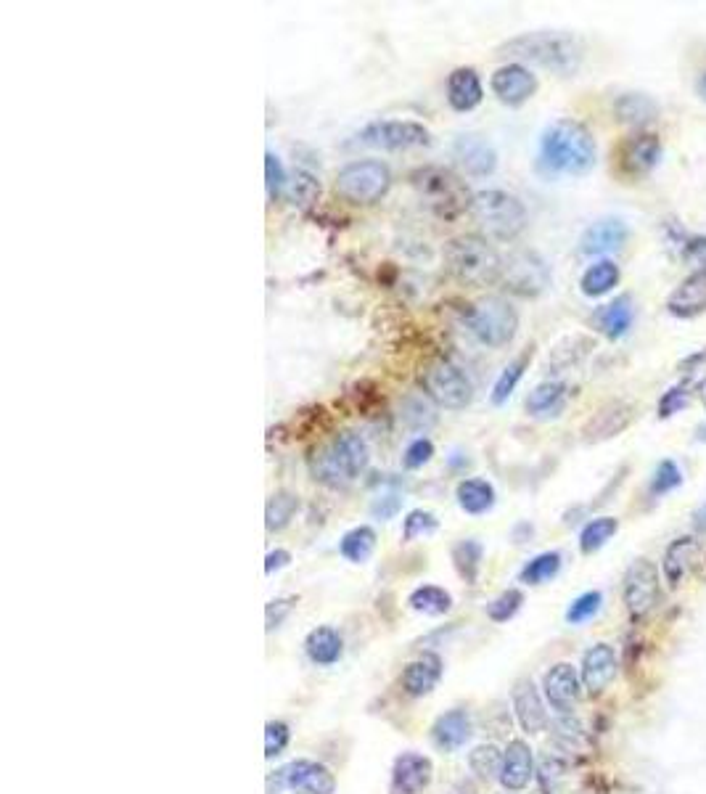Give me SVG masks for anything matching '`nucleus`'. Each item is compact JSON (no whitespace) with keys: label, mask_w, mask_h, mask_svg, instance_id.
Masks as SVG:
<instances>
[{"label":"nucleus","mask_w":706,"mask_h":794,"mask_svg":"<svg viewBox=\"0 0 706 794\" xmlns=\"http://www.w3.org/2000/svg\"><path fill=\"white\" fill-rule=\"evenodd\" d=\"M598 159L595 138L582 122L556 120L540 135L537 167L548 178L556 175H588Z\"/></svg>","instance_id":"nucleus-1"},{"label":"nucleus","mask_w":706,"mask_h":794,"mask_svg":"<svg viewBox=\"0 0 706 794\" xmlns=\"http://www.w3.org/2000/svg\"><path fill=\"white\" fill-rule=\"evenodd\" d=\"M500 56L508 59L527 61L535 67H543L553 75L572 77L580 72L582 56H585V45L580 38H574L569 32H524L519 38L508 40L498 48Z\"/></svg>","instance_id":"nucleus-2"},{"label":"nucleus","mask_w":706,"mask_h":794,"mask_svg":"<svg viewBox=\"0 0 706 794\" xmlns=\"http://www.w3.org/2000/svg\"><path fill=\"white\" fill-rule=\"evenodd\" d=\"M410 186L416 191L426 210L439 220H458L461 215L471 212L474 194L466 186L461 175H455L447 167H418L408 175Z\"/></svg>","instance_id":"nucleus-3"},{"label":"nucleus","mask_w":706,"mask_h":794,"mask_svg":"<svg viewBox=\"0 0 706 794\" xmlns=\"http://www.w3.org/2000/svg\"><path fill=\"white\" fill-rule=\"evenodd\" d=\"M368 445L357 432H339L331 442H326L323 448L315 450V456L310 458V472L318 482L328 487H347L350 482H355L368 466Z\"/></svg>","instance_id":"nucleus-4"},{"label":"nucleus","mask_w":706,"mask_h":794,"mask_svg":"<svg viewBox=\"0 0 706 794\" xmlns=\"http://www.w3.org/2000/svg\"><path fill=\"white\" fill-rule=\"evenodd\" d=\"M445 265L463 286H490L500 281L503 257L490 241L476 233L458 236L445 247Z\"/></svg>","instance_id":"nucleus-5"},{"label":"nucleus","mask_w":706,"mask_h":794,"mask_svg":"<svg viewBox=\"0 0 706 794\" xmlns=\"http://www.w3.org/2000/svg\"><path fill=\"white\" fill-rule=\"evenodd\" d=\"M471 215L479 228L487 231V236L500 241H513L527 228V207L521 204V199L500 188H487L474 194Z\"/></svg>","instance_id":"nucleus-6"},{"label":"nucleus","mask_w":706,"mask_h":794,"mask_svg":"<svg viewBox=\"0 0 706 794\" xmlns=\"http://www.w3.org/2000/svg\"><path fill=\"white\" fill-rule=\"evenodd\" d=\"M463 323L476 342L487 347H506L516 337L519 313L503 297H484V300L469 305V310L463 315Z\"/></svg>","instance_id":"nucleus-7"},{"label":"nucleus","mask_w":706,"mask_h":794,"mask_svg":"<svg viewBox=\"0 0 706 794\" xmlns=\"http://www.w3.org/2000/svg\"><path fill=\"white\" fill-rule=\"evenodd\" d=\"M389 186H392V173L379 159H357V162L344 165L336 175V194L342 196L344 202L360 204V207L384 199Z\"/></svg>","instance_id":"nucleus-8"},{"label":"nucleus","mask_w":706,"mask_h":794,"mask_svg":"<svg viewBox=\"0 0 706 794\" xmlns=\"http://www.w3.org/2000/svg\"><path fill=\"white\" fill-rule=\"evenodd\" d=\"M424 392L447 411H463L474 400V384L463 368L439 360L424 371Z\"/></svg>","instance_id":"nucleus-9"},{"label":"nucleus","mask_w":706,"mask_h":794,"mask_svg":"<svg viewBox=\"0 0 706 794\" xmlns=\"http://www.w3.org/2000/svg\"><path fill=\"white\" fill-rule=\"evenodd\" d=\"M500 284L519 297H540L550 286V268L532 249H519L503 260Z\"/></svg>","instance_id":"nucleus-10"},{"label":"nucleus","mask_w":706,"mask_h":794,"mask_svg":"<svg viewBox=\"0 0 706 794\" xmlns=\"http://www.w3.org/2000/svg\"><path fill=\"white\" fill-rule=\"evenodd\" d=\"M360 143L381 151H405L421 149L432 143V133L421 122L410 120H376L360 130Z\"/></svg>","instance_id":"nucleus-11"},{"label":"nucleus","mask_w":706,"mask_h":794,"mask_svg":"<svg viewBox=\"0 0 706 794\" xmlns=\"http://www.w3.org/2000/svg\"><path fill=\"white\" fill-rule=\"evenodd\" d=\"M625 604L632 620H643L656 609L662 596V577L659 567L648 559H638L630 564L625 575Z\"/></svg>","instance_id":"nucleus-12"},{"label":"nucleus","mask_w":706,"mask_h":794,"mask_svg":"<svg viewBox=\"0 0 706 794\" xmlns=\"http://www.w3.org/2000/svg\"><path fill=\"white\" fill-rule=\"evenodd\" d=\"M453 159L458 162L463 173L474 175V178H487L498 167V151L492 149V143L484 135L476 133H466L455 138Z\"/></svg>","instance_id":"nucleus-13"},{"label":"nucleus","mask_w":706,"mask_h":794,"mask_svg":"<svg viewBox=\"0 0 706 794\" xmlns=\"http://www.w3.org/2000/svg\"><path fill=\"white\" fill-rule=\"evenodd\" d=\"M659 159H662V141L654 133L630 135L622 143V149H619L622 173L630 175V178H643V175H648L659 165Z\"/></svg>","instance_id":"nucleus-14"},{"label":"nucleus","mask_w":706,"mask_h":794,"mask_svg":"<svg viewBox=\"0 0 706 794\" xmlns=\"http://www.w3.org/2000/svg\"><path fill=\"white\" fill-rule=\"evenodd\" d=\"M635 419V408L625 400H614V403H606L603 408L593 413L588 419V424L582 427V440L588 445H595V442H606L611 437L622 435L627 427Z\"/></svg>","instance_id":"nucleus-15"},{"label":"nucleus","mask_w":706,"mask_h":794,"mask_svg":"<svg viewBox=\"0 0 706 794\" xmlns=\"http://www.w3.org/2000/svg\"><path fill=\"white\" fill-rule=\"evenodd\" d=\"M281 771L286 789L294 794H334L336 789L334 773L315 760H294V763L283 765Z\"/></svg>","instance_id":"nucleus-16"},{"label":"nucleus","mask_w":706,"mask_h":794,"mask_svg":"<svg viewBox=\"0 0 706 794\" xmlns=\"http://www.w3.org/2000/svg\"><path fill=\"white\" fill-rule=\"evenodd\" d=\"M492 93L508 106H521L537 93V77L524 64H506L490 80Z\"/></svg>","instance_id":"nucleus-17"},{"label":"nucleus","mask_w":706,"mask_h":794,"mask_svg":"<svg viewBox=\"0 0 706 794\" xmlns=\"http://www.w3.org/2000/svg\"><path fill=\"white\" fill-rule=\"evenodd\" d=\"M630 239V228L625 220L619 218H601L595 220L590 228H585V233L580 236V252L588 257L595 255H611L619 252Z\"/></svg>","instance_id":"nucleus-18"},{"label":"nucleus","mask_w":706,"mask_h":794,"mask_svg":"<svg viewBox=\"0 0 706 794\" xmlns=\"http://www.w3.org/2000/svg\"><path fill=\"white\" fill-rule=\"evenodd\" d=\"M432 760L418 752H402L392 768V794H421L432 784Z\"/></svg>","instance_id":"nucleus-19"},{"label":"nucleus","mask_w":706,"mask_h":794,"mask_svg":"<svg viewBox=\"0 0 706 794\" xmlns=\"http://www.w3.org/2000/svg\"><path fill=\"white\" fill-rule=\"evenodd\" d=\"M619 660L614 646L609 644H595L593 649L585 652L582 660V683L590 694H601L611 686V681L617 678Z\"/></svg>","instance_id":"nucleus-20"},{"label":"nucleus","mask_w":706,"mask_h":794,"mask_svg":"<svg viewBox=\"0 0 706 794\" xmlns=\"http://www.w3.org/2000/svg\"><path fill=\"white\" fill-rule=\"evenodd\" d=\"M701 556H704V548H701L699 540L691 538V535L672 540L667 546V551H664V562H662L667 583L672 585V588H677L685 577L699 567Z\"/></svg>","instance_id":"nucleus-21"},{"label":"nucleus","mask_w":706,"mask_h":794,"mask_svg":"<svg viewBox=\"0 0 706 794\" xmlns=\"http://www.w3.org/2000/svg\"><path fill=\"white\" fill-rule=\"evenodd\" d=\"M667 310L669 315L683 318V321L706 313V268L693 270L691 276L683 278V284L669 294Z\"/></svg>","instance_id":"nucleus-22"},{"label":"nucleus","mask_w":706,"mask_h":794,"mask_svg":"<svg viewBox=\"0 0 706 794\" xmlns=\"http://www.w3.org/2000/svg\"><path fill=\"white\" fill-rule=\"evenodd\" d=\"M545 697L553 707H556L561 715L564 712H572V707L580 702L582 697V686H580V675L574 670L572 665H561L550 667L548 675H545Z\"/></svg>","instance_id":"nucleus-23"},{"label":"nucleus","mask_w":706,"mask_h":794,"mask_svg":"<svg viewBox=\"0 0 706 794\" xmlns=\"http://www.w3.org/2000/svg\"><path fill=\"white\" fill-rule=\"evenodd\" d=\"M513 712L519 718V726L527 734H540L548 726V712H545L543 699L537 694V686L529 678H521L513 686Z\"/></svg>","instance_id":"nucleus-24"},{"label":"nucleus","mask_w":706,"mask_h":794,"mask_svg":"<svg viewBox=\"0 0 706 794\" xmlns=\"http://www.w3.org/2000/svg\"><path fill=\"white\" fill-rule=\"evenodd\" d=\"M535 776V757L527 742L513 739L503 752V771H500V784L511 792H521Z\"/></svg>","instance_id":"nucleus-25"},{"label":"nucleus","mask_w":706,"mask_h":794,"mask_svg":"<svg viewBox=\"0 0 706 794\" xmlns=\"http://www.w3.org/2000/svg\"><path fill=\"white\" fill-rule=\"evenodd\" d=\"M471 739V715L463 707L445 712L434 720L432 726V742L437 744L442 752H455L461 750L463 744Z\"/></svg>","instance_id":"nucleus-26"},{"label":"nucleus","mask_w":706,"mask_h":794,"mask_svg":"<svg viewBox=\"0 0 706 794\" xmlns=\"http://www.w3.org/2000/svg\"><path fill=\"white\" fill-rule=\"evenodd\" d=\"M484 90L482 80L476 75V69L458 67L447 77V101L455 112H471L482 104Z\"/></svg>","instance_id":"nucleus-27"},{"label":"nucleus","mask_w":706,"mask_h":794,"mask_svg":"<svg viewBox=\"0 0 706 794\" xmlns=\"http://www.w3.org/2000/svg\"><path fill=\"white\" fill-rule=\"evenodd\" d=\"M632 321H635V305H632L630 294H622L617 300H611L609 305L598 308L593 315L595 329L609 339L625 337L627 331H630Z\"/></svg>","instance_id":"nucleus-28"},{"label":"nucleus","mask_w":706,"mask_h":794,"mask_svg":"<svg viewBox=\"0 0 706 794\" xmlns=\"http://www.w3.org/2000/svg\"><path fill=\"white\" fill-rule=\"evenodd\" d=\"M442 678V660L437 654L426 652L416 662H410L402 673V686L410 697H426Z\"/></svg>","instance_id":"nucleus-29"},{"label":"nucleus","mask_w":706,"mask_h":794,"mask_svg":"<svg viewBox=\"0 0 706 794\" xmlns=\"http://www.w3.org/2000/svg\"><path fill=\"white\" fill-rule=\"evenodd\" d=\"M566 400H569V387L564 382H543L529 392L524 405L532 419H553L564 411Z\"/></svg>","instance_id":"nucleus-30"},{"label":"nucleus","mask_w":706,"mask_h":794,"mask_svg":"<svg viewBox=\"0 0 706 794\" xmlns=\"http://www.w3.org/2000/svg\"><path fill=\"white\" fill-rule=\"evenodd\" d=\"M614 117L622 125H635L643 128L648 122H654L659 117V104L646 93H622L614 101Z\"/></svg>","instance_id":"nucleus-31"},{"label":"nucleus","mask_w":706,"mask_h":794,"mask_svg":"<svg viewBox=\"0 0 706 794\" xmlns=\"http://www.w3.org/2000/svg\"><path fill=\"white\" fill-rule=\"evenodd\" d=\"M305 652L315 665H334L342 657V636L334 628H326V625L310 630V636L305 641Z\"/></svg>","instance_id":"nucleus-32"},{"label":"nucleus","mask_w":706,"mask_h":794,"mask_svg":"<svg viewBox=\"0 0 706 794\" xmlns=\"http://www.w3.org/2000/svg\"><path fill=\"white\" fill-rule=\"evenodd\" d=\"M455 498L466 514H487L495 506V487L487 480H463L455 490Z\"/></svg>","instance_id":"nucleus-33"},{"label":"nucleus","mask_w":706,"mask_h":794,"mask_svg":"<svg viewBox=\"0 0 706 794\" xmlns=\"http://www.w3.org/2000/svg\"><path fill=\"white\" fill-rule=\"evenodd\" d=\"M532 355H535V345H529L527 350L519 355V358H513L511 363H508V366L500 371L498 382H495V387H492V405L508 403V397H511L513 390L519 387L521 376H524V371H527L529 363H532Z\"/></svg>","instance_id":"nucleus-34"},{"label":"nucleus","mask_w":706,"mask_h":794,"mask_svg":"<svg viewBox=\"0 0 706 794\" xmlns=\"http://www.w3.org/2000/svg\"><path fill=\"white\" fill-rule=\"evenodd\" d=\"M619 278H622V273H619L617 263H611V260H598V263L590 265V268L582 273L580 289L585 297H603V294H609L611 289L619 284Z\"/></svg>","instance_id":"nucleus-35"},{"label":"nucleus","mask_w":706,"mask_h":794,"mask_svg":"<svg viewBox=\"0 0 706 794\" xmlns=\"http://www.w3.org/2000/svg\"><path fill=\"white\" fill-rule=\"evenodd\" d=\"M286 199H289L297 210H313L320 199V183L313 173L307 170H294L291 178L286 180Z\"/></svg>","instance_id":"nucleus-36"},{"label":"nucleus","mask_w":706,"mask_h":794,"mask_svg":"<svg viewBox=\"0 0 706 794\" xmlns=\"http://www.w3.org/2000/svg\"><path fill=\"white\" fill-rule=\"evenodd\" d=\"M299 509V498L289 490H278L275 495H270L268 506H265V527L270 532H281L283 527H289V522L294 519Z\"/></svg>","instance_id":"nucleus-37"},{"label":"nucleus","mask_w":706,"mask_h":794,"mask_svg":"<svg viewBox=\"0 0 706 794\" xmlns=\"http://www.w3.org/2000/svg\"><path fill=\"white\" fill-rule=\"evenodd\" d=\"M376 548V532L371 527H355V530L344 532V538L339 540V554L352 564H363Z\"/></svg>","instance_id":"nucleus-38"},{"label":"nucleus","mask_w":706,"mask_h":794,"mask_svg":"<svg viewBox=\"0 0 706 794\" xmlns=\"http://www.w3.org/2000/svg\"><path fill=\"white\" fill-rule=\"evenodd\" d=\"M408 604L410 609L424 612V615H445L453 607V596L445 588H439V585H421V588L410 593Z\"/></svg>","instance_id":"nucleus-39"},{"label":"nucleus","mask_w":706,"mask_h":794,"mask_svg":"<svg viewBox=\"0 0 706 794\" xmlns=\"http://www.w3.org/2000/svg\"><path fill=\"white\" fill-rule=\"evenodd\" d=\"M453 564L458 575L469 585L476 583L479 567H482V543L474 538H466L453 546Z\"/></svg>","instance_id":"nucleus-40"},{"label":"nucleus","mask_w":706,"mask_h":794,"mask_svg":"<svg viewBox=\"0 0 706 794\" xmlns=\"http://www.w3.org/2000/svg\"><path fill=\"white\" fill-rule=\"evenodd\" d=\"M617 530H619V519H614V517L590 519L580 535L582 554H595L598 548L606 546V543H609V540L617 535Z\"/></svg>","instance_id":"nucleus-41"},{"label":"nucleus","mask_w":706,"mask_h":794,"mask_svg":"<svg viewBox=\"0 0 706 794\" xmlns=\"http://www.w3.org/2000/svg\"><path fill=\"white\" fill-rule=\"evenodd\" d=\"M469 765L471 771H474L482 781L500 779V771H503V752H500L495 744H482V747H476V750L469 755Z\"/></svg>","instance_id":"nucleus-42"},{"label":"nucleus","mask_w":706,"mask_h":794,"mask_svg":"<svg viewBox=\"0 0 706 794\" xmlns=\"http://www.w3.org/2000/svg\"><path fill=\"white\" fill-rule=\"evenodd\" d=\"M561 570V554L558 551H545V554L535 556L532 562H527V567L521 570V583L529 585H543L548 580L558 575Z\"/></svg>","instance_id":"nucleus-43"},{"label":"nucleus","mask_w":706,"mask_h":794,"mask_svg":"<svg viewBox=\"0 0 706 794\" xmlns=\"http://www.w3.org/2000/svg\"><path fill=\"white\" fill-rule=\"evenodd\" d=\"M400 416L402 421H405L410 429H416V432L437 424V413H434V408L426 403V397H418V395L405 397V403H402L400 408Z\"/></svg>","instance_id":"nucleus-44"},{"label":"nucleus","mask_w":706,"mask_h":794,"mask_svg":"<svg viewBox=\"0 0 706 794\" xmlns=\"http://www.w3.org/2000/svg\"><path fill=\"white\" fill-rule=\"evenodd\" d=\"M680 485H683V472H680V466H677L672 458H664L662 464L656 466L654 477H651V485H648V493L667 495Z\"/></svg>","instance_id":"nucleus-45"},{"label":"nucleus","mask_w":706,"mask_h":794,"mask_svg":"<svg viewBox=\"0 0 706 794\" xmlns=\"http://www.w3.org/2000/svg\"><path fill=\"white\" fill-rule=\"evenodd\" d=\"M437 527H439V519L434 517L432 511H424V509L410 511L408 517H405V525H402V540L424 538V535L437 532Z\"/></svg>","instance_id":"nucleus-46"},{"label":"nucleus","mask_w":706,"mask_h":794,"mask_svg":"<svg viewBox=\"0 0 706 794\" xmlns=\"http://www.w3.org/2000/svg\"><path fill=\"white\" fill-rule=\"evenodd\" d=\"M601 591H588L582 593V596H577V599L572 601V607L566 609V620L572 622V625H580V622H588L590 617L598 615V609H601Z\"/></svg>","instance_id":"nucleus-47"},{"label":"nucleus","mask_w":706,"mask_h":794,"mask_svg":"<svg viewBox=\"0 0 706 794\" xmlns=\"http://www.w3.org/2000/svg\"><path fill=\"white\" fill-rule=\"evenodd\" d=\"M691 384L683 382V384H675L672 390H667L662 395V400H659V419H672L675 413H680L685 408V405L691 403Z\"/></svg>","instance_id":"nucleus-48"},{"label":"nucleus","mask_w":706,"mask_h":794,"mask_svg":"<svg viewBox=\"0 0 706 794\" xmlns=\"http://www.w3.org/2000/svg\"><path fill=\"white\" fill-rule=\"evenodd\" d=\"M521 604H524V593L511 588V591L500 593L498 599L492 601L490 607H487V615H490V620L495 622H508L516 612H519Z\"/></svg>","instance_id":"nucleus-49"},{"label":"nucleus","mask_w":706,"mask_h":794,"mask_svg":"<svg viewBox=\"0 0 706 794\" xmlns=\"http://www.w3.org/2000/svg\"><path fill=\"white\" fill-rule=\"evenodd\" d=\"M564 771V763L558 757H543V763L537 768V781H540V787H543L545 794H556L558 784L564 779Z\"/></svg>","instance_id":"nucleus-50"},{"label":"nucleus","mask_w":706,"mask_h":794,"mask_svg":"<svg viewBox=\"0 0 706 794\" xmlns=\"http://www.w3.org/2000/svg\"><path fill=\"white\" fill-rule=\"evenodd\" d=\"M289 739V726L281 723V720H270L268 726H265V757L281 755L289 747Z\"/></svg>","instance_id":"nucleus-51"},{"label":"nucleus","mask_w":706,"mask_h":794,"mask_svg":"<svg viewBox=\"0 0 706 794\" xmlns=\"http://www.w3.org/2000/svg\"><path fill=\"white\" fill-rule=\"evenodd\" d=\"M432 456H434L432 440H426V437H416V440L410 442L408 448H405L402 464H405V469H421V466L432 461Z\"/></svg>","instance_id":"nucleus-52"},{"label":"nucleus","mask_w":706,"mask_h":794,"mask_svg":"<svg viewBox=\"0 0 706 794\" xmlns=\"http://www.w3.org/2000/svg\"><path fill=\"white\" fill-rule=\"evenodd\" d=\"M286 173H283V165L281 159L275 157L273 151H268L265 154V186H268V196L270 199H275V196L281 194L283 188H286Z\"/></svg>","instance_id":"nucleus-53"},{"label":"nucleus","mask_w":706,"mask_h":794,"mask_svg":"<svg viewBox=\"0 0 706 794\" xmlns=\"http://www.w3.org/2000/svg\"><path fill=\"white\" fill-rule=\"evenodd\" d=\"M402 506V495L389 490V493H381L376 501L371 503V514L379 519H392Z\"/></svg>","instance_id":"nucleus-54"},{"label":"nucleus","mask_w":706,"mask_h":794,"mask_svg":"<svg viewBox=\"0 0 706 794\" xmlns=\"http://www.w3.org/2000/svg\"><path fill=\"white\" fill-rule=\"evenodd\" d=\"M294 604H297V599L294 596H289V599H275L270 601L268 607H265V622H268V630L278 628L286 617H289V612L294 609Z\"/></svg>","instance_id":"nucleus-55"},{"label":"nucleus","mask_w":706,"mask_h":794,"mask_svg":"<svg viewBox=\"0 0 706 794\" xmlns=\"http://www.w3.org/2000/svg\"><path fill=\"white\" fill-rule=\"evenodd\" d=\"M685 263L691 265H701L706 268V236H688L683 244V252H680Z\"/></svg>","instance_id":"nucleus-56"},{"label":"nucleus","mask_w":706,"mask_h":794,"mask_svg":"<svg viewBox=\"0 0 706 794\" xmlns=\"http://www.w3.org/2000/svg\"><path fill=\"white\" fill-rule=\"evenodd\" d=\"M704 368H706V350H699V353H693L691 358H685L683 363H680V371H683L685 376L699 374Z\"/></svg>","instance_id":"nucleus-57"},{"label":"nucleus","mask_w":706,"mask_h":794,"mask_svg":"<svg viewBox=\"0 0 706 794\" xmlns=\"http://www.w3.org/2000/svg\"><path fill=\"white\" fill-rule=\"evenodd\" d=\"M289 562H291L289 551H283V548H278V551H270L268 559H265V572H268V575H273L275 570H283V567H286Z\"/></svg>","instance_id":"nucleus-58"},{"label":"nucleus","mask_w":706,"mask_h":794,"mask_svg":"<svg viewBox=\"0 0 706 794\" xmlns=\"http://www.w3.org/2000/svg\"><path fill=\"white\" fill-rule=\"evenodd\" d=\"M283 789H286V781H283V771L278 768L268 776V794H281Z\"/></svg>","instance_id":"nucleus-59"},{"label":"nucleus","mask_w":706,"mask_h":794,"mask_svg":"<svg viewBox=\"0 0 706 794\" xmlns=\"http://www.w3.org/2000/svg\"><path fill=\"white\" fill-rule=\"evenodd\" d=\"M693 527L699 532H706V503L693 511Z\"/></svg>","instance_id":"nucleus-60"},{"label":"nucleus","mask_w":706,"mask_h":794,"mask_svg":"<svg viewBox=\"0 0 706 794\" xmlns=\"http://www.w3.org/2000/svg\"><path fill=\"white\" fill-rule=\"evenodd\" d=\"M696 93H699L701 101H706V72L699 77V83H696Z\"/></svg>","instance_id":"nucleus-61"},{"label":"nucleus","mask_w":706,"mask_h":794,"mask_svg":"<svg viewBox=\"0 0 706 794\" xmlns=\"http://www.w3.org/2000/svg\"><path fill=\"white\" fill-rule=\"evenodd\" d=\"M696 440H699V442H706V424H701V427L696 429Z\"/></svg>","instance_id":"nucleus-62"}]
</instances>
